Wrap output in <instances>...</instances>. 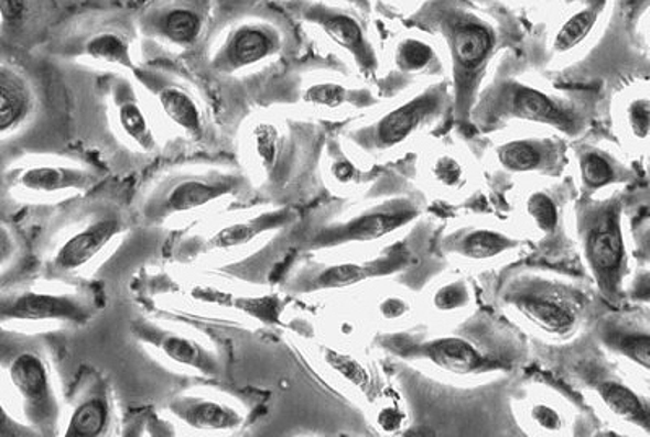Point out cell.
<instances>
[{
	"label": "cell",
	"instance_id": "7a4b0ae2",
	"mask_svg": "<svg viewBox=\"0 0 650 437\" xmlns=\"http://www.w3.org/2000/svg\"><path fill=\"white\" fill-rule=\"evenodd\" d=\"M282 34L262 20H242L228 30L212 56V66L220 74H236L259 66L279 53Z\"/></svg>",
	"mask_w": 650,
	"mask_h": 437
},
{
	"label": "cell",
	"instance_id": "484cf974",
	"mask_svg": "<svg viewBox=\"0 0 650 437\" xmlns=\"http://www.w3.org/2000/svg\"><path fill=\"white\" fill-rule=\"evenodd\" d=\"M251 143L254 155L258 156L263 168H272L277 159H279L280 135L277 129L273 125L266 124V122L256 125L254 131H252Z\"/></svg>",
	"mask_w": 650,
	"mask_h": 437
},
{
	"label": "cell",
	"instance_id": "5b68a950",
	"mask_svg": "<svg viewBox=\"0 0 650 437\" xmlns=\"http://www.w3.org/2000/svg\"><path fill=\"white\" fill-rule=\"evenodd\" d=\"M455 66L464 77L477 72L495 47V34L484 23L464 13H451L443 22Z\"/></svg>",
	"mask_w": 650,
	"mask_h": 437
},
{
	"label": "cell",
	"instance_id": "8fae6325",
	"mask_svg": "<svg viewBox=\"0 0 650 437\" xmlns=\"http://www.w3.org/2000/svg\"><path fill=\"white\" fill-rule=\"evenodd\" d=\"M80 54L98 63L133 68L132 36L118 26H101L82 41Z\"/></svg>",
	"mask_w": 650,
	"mask_h": 437
},
{
	"label": "cell",
	"instance_id": "4fadbf2b",
	"mask_svg": "<svg viewBox=\"0 0 650 437\" xmlns=\"http://www.w3.org/2000/svg\"><path fill=\"white\" fill-rule=\"evenodd\" d=\"M115 102L119 129L139 149L153 152L156 149L155 134H153L152 125H150L149 119H147L145 112L132 90L122 85L116 94Z\"/></svg>",
	"mask_w": 650,
	"mask_h": 437
},
{
	"label": "cell",
	"instance_id": "ab89813d",
	"mask_svg": "<svg viewBox=\"0 0 650 437\" xmlns=\"http://www.w3.org/2000/svg\"><path fill=\"white\" fill-rule=\"evenodd\" d=\"M461 298V292L455 286H449L437 296V306L443 307V309H451V307L457 306Z\"/></svg>",
	"mask_w": 650,
	"mask_h": 437
},
{
	"label": "cell",
	"instance_id": "44dd1931",
	"mask_svg": "<svg viewBox=\"0 0 650 437\" xmlns=\"http://www.w3.org/2000/svg\"><path fill=\"white\" fill-rule=\"evenodd\" d=\"M275 217H260L258 220L246 221V223H232L218 231L217 234L208 239V249H235L248 245L256 236L269 230L275 225Z\"/></svg>",
	"mask_w": 650,
	"mask_h": 437
},
{
	"label": "cell",
	"instance_id": "ffe728a7",
	"mask_svg": "<svg viewBox=\"0 0 650 437\" xmlns=\"http://www.w3.org/2000/svg\"><path fill=\"white\" fill-rule=\"evenodd\" d=\"M588 258L600 272H614L622 258V242L618 228L608 225L588 238Z\"/></svg>",
	"mask_w": 650,
	"mask_h": 437
},
{
	"label": "cell",
	"instance_id": "ac0fdd59",
	"mask_svg": "<svg viewBox=\"0 0 650 437\" xmlns=\"http://www.w3.org/2000/svg\"><path fill=\"white\" fill-rule=\"evenodd\" d=\"M109 423V405L102 397H90L75 406L68 419V437H97L105 433Z\"/></svg>",
	"mask_w": 650,
	"mask_h": 437
},
{
	"label": "cell",
	"instance_id": "83f0119b",
	"mask_svg": "<svg viewBox=\"0 0 650 437\" xmlns=\"http://www.w3.org/2000/svg\"><path fill=\"white\" fill-rule=\"evenodd\" d=\"M506 248H508V239L489 231L472 234L465 242V251L474 259L492 258Z\"/></svg>",
	"mask_w": 650,
	"mask_h": 437
},
{
	"label": "cell",
	"instance_id": "b9f144b4",
	"mask_svg": "<svg viewBox=\"0 0 650 437\" xmlns=\"http://www.w3.org/2000/svg\"><path fill=\"white\" fill-rule=\"evenodd\" d=\"M0 435H17L15 425H13L12 419L7 415L2 402H0Z\"/></svg>",
	"mask_w": 650,
	"mask_h": 437
},
{
	"label": "cell",
	"instance_id": "7bdbcfd3",
	"mask_svg": "<svg viewBox=\"0 0 650 437\" xmlns=\"http://www.w3.org/2000/svg\"><path fill=\"white\" fill-rule=\"evenodd\" d=\"M335 174H337L338 179L347 181L350 179L351 174H354V166L348 165V163H340L335 170Z\"/></svg>",
	"mask_w": 650,
	"mask_h": 437
},
{
	"label": "cell",
	"instance_id": "836d02e7",
	"mask_svg": "<svg viewBox=\"0 0 650 437\" xmlns=\"http://www.w3.org/2000/svg\"><path fill=\"white\" fill-rule=\"evenodd\" d=\"M530 214L535 218L537 223L543 228V230H552L557 220L556 207L552 200L542 194H537L530 199Z\"/></svg>",
	"mask_w": 650,
	"mask_h": 437
},
{
	"label": "cell",
	"instance_id": "d590c367",
	"mask_svg": "<svg viewBox=\"0 0 650 437\" xmlns=\"http://www.w3.org/2000/svg\"><path fill=\"white\" fill-rule=\"evenodd\" d=\"M622 350L642 367H649V337H629L622 341Z\"/></svg>",
	"mask_w": 650,
	"mask_h": 437
},
{
	"label": "cell",
	"instance_id": "8d00e7d4",
	"mask_svg": "<svg viewBox=\"0 0 650 437\" xmlns=\"http://www.w3.org/2000/svg\"><path fill=\"white\" fill-rule=\"evenodd\" d=\"M15 239L12 233L3 225H0V273L3 272V269L9 267L13 255H15Z\"/></svg>",
	"mask_w": 650,
	"mask_h": 437
},
{
	"label": "cell",
	"instance_id": "8992f818",
	"mask_svg": "<svg viewBox=\"0 0 650 437\" xmlns=\"http://www.w3.org/2000/svg\"><path fill=\"white\" fill-rule=\"evenodd\" d=\"M121 230V221L116 215L95 218L90 223L68 236L54 255V267L63 273L90 264Z\"/></svg>",
	"mask_w": 650,
	"mask_h": 437
},
{
	"label": "cell",
	"instance_id": "d6986e66",
	"mask_svg": "<svg viewBox=\"0 0 650 437\" xmlns=\"http://www.w3.org/2000/svg\"><path fill=\"white\" fill-rule=\"evenodd\" d=\"M431 358L446 370L461 372H470L480 367V357L477 351L461 338H446V340L436 341L430 348Z\"/></svg>",
	"mask_w": 650,
	"mask_h": 437
},
{
	"label": "cell",
	"instance_id": "f35d334b",
	"mask_svg": "<svg viewBox=\"0 0 650 437\" xmlns=\"http://www.w3.org/2000/svg\"><path fill=\"white\" fill-rule=\"evenodd\" d=\"M631 121L636 131L641 132V135L648 134L649 129V106L648 102L635 106L631 111Z\"/></svg>",
	"mask_w": 650,
	"mask_h": 437
},
{
	"label": "cell",
	"instance_id": "f1b7e54d",
	"mask_svg": "<svg viewBox=\"0 0 650 437\" xmlns=\"http://www.w3.org/2000/svg\"><path fill=\"white\" fill-rule=\"evenodd\" d=\"M30 15V0H0V25L15 32Z\"/></svg>",
	"mask_w": 650,
	"mask_h": 437
},
{
	"label": "cell",
	"instance_id": "7402d4cb",
	"mask_svg": "<svg viewBox=\"0 0 650 437\" xmlns=\"http://www.w3.org/2000/svg\"><path fill=\"white\" fill-rule=\"evenodd\" d=\"M598 12H600V7L592 6L581 10L576 15L571 17L564 23L563 29L557 32L556 40H554V47L561 51V53H564V51L571 50V47L579 44L591 33V30L594 29L595 22L598 19Z\"/></svg>",
	"mask_w": 650,
	"mask_h": 437
},
{
	"label": "cell",
	"instance_id": "d4e9b609",
	"mask_svg": "<svg viewBox=\"0 0 650 437\" xmlns=\"http://www.w3.org/2000/svg\"><path fill=\"white\" fill-rule=\"evenodd\" d=\"M522 307L533 319L539 320V323H542L549 329H566V327L573 324V316L566 309L554 303L542 302V299H526L522 303Z\"/></svg>",
	"mask_w": 650,
	"mask_h": 437
},
{
	"label": "cell",
	"instance_id": "4316f807",
	"mask_svg": "<svg viewBox=\"0 0 650 437\" xmlns=\"http://www.w3.org/2000/svg\"><path fill=\"white\" fill-rule=\"evenodd\" d=\"M402 223V218L390 217V215H372L365 220L357 221L354 227L348 228L345 234L348 238L368 239L376 238L392 231Z\"/></svg>",
	"mask_w": 650,
	"mask_h": 437
},
{
	"label": "cell",
	"instance_id": "74e56055",
	"mask_svg": "<svg viewBox=\"0 0 650 437\" xmlns=\"http://www.w3.org/2000/svg\"><path fill=\"white\" fill-rule=\"evenodd\" d=\"M259 2L260 0H218V9H220L221 15L235 19Z\"/></svg>",
	"mask_w": 650,
	"mask_h": 437
},
{
	"label": "cell",
	"instance_id": "e0dca14e",
	"mask_svg": "<svg viewBox=\"0 0 650 437\" xmlns=\"http://www.w3.org/2000/svg\"><path fill=\"white\" fill-rule=\"evenodd\" d=\"M159 348L164 357L170 358L173 363L183 367L195 368V370L212 374L217 370V363L208 351H205L197 341L191 340L177 334H162L159 337Z\"/></svg>",
	"mask_w": 650,
	"mask_h": 437
},
{
	"label": "cell",
	"instance_id": "60d3db41",
	"mask_svg": "<svg viewBox=\"0 0 650 437\" xmlns=\"http://www.w3.org/2000/svg\"><path fill=\"white\" fill-rule=\"evenodd\" d=\"M537 418H539L540 423H542L543 426H546V428L553 429L557 426V416L554 415L552 409L545 408V406L539 408V412H537Z\"/></svg>",
	"mask_w": 650,
	"mask_h": 437
},
{
	"label": "cell",
	"instance_id": "d6a6232c",
	"mask_svg": "<svg viewBox=\"0 0 650 437\" xmlns=\"http://www.w3.org/2000/svg\"><path fill=\"white\" fill-rule=\"evenodd\" d=\"M304 100L313 102V105L327 106V108H335L340 106L345 100V90L335 84H319L311 87L306 91Z\"/></svg>",
	"mask_w": 650,
	"mask_h": 437
},
{
	"label": "cell",
	"instance_id": "5bb4252c",
	"mask_svg": "<svg viewBox=\"0 0 650 437\" xmlns=\"http://www.w3.org/2000/svg\"><path fill=\"white\" fill-rule=\"evenodd\" d=\"M181 418L195 429L227 431L241 425V415L231 406L215 401H191L180 405Z\"/></svg>",
	"mask_w": 650,
	"mask_h": 437
},
{
	"label": "cell",
	"instance_id": "9c48e42d",
	"mask_svg": "<svg viewBox=\"0 0 650 437\" xmlns=\"http://www.w3.org/2000/svg\"><path fill=\"white\" fill-rule=\"evenodd\" d=\"M236 184L238 181L229 176L184 177L170 187L164 197L163 208L174 214L195 210L228 196L235 190Z\"/></svg>",
	"mask_w": 650,
	"mask_h": 437
},
{
	"label": "cell",
	"instance_id": "ba28073f",
	"mask_svg": "<svg viewBox=\"0 0 650 437\" xmlns=\"http://www.w3.org/2000/svg\"><path fill=\"white\" fill-rule=\"evenodd\" d=\"M34 108L32 87L17 68L0 64V139L23 128Z\"/></svg>",
	"mask_w": 650,
	"mask_h": 437
},
{
	"label": "cell",
	"instance_id": "1f68e13d",
	"mask_svg": "<svg viewBox=\"0 0 650 437\" xmlns=\"http://www.w3.org/2000/svg\"><path fill=\"white\" fill-rule=\"evenodd\" d=\"M584 181L591 186H604L614 177L610 163L600 155H587L583 160Z\"/></svg>",
	"mask_w": 650,
	"mask_h": 437
},
{
	"label": "cell",
	"instance_id": "603a6c76",
	"mask_svg": "<svg viewBox=\"0 0 650 437\" xmlns=\"http://www.w3.org/2000/svg\"><path fill=\"white\" fill-rule=\"evenodd\" d=\"M602 397L615 413L625 416V418L636 419V422H639V419L646 422L648 419V413H646L644 406L639 402V398L622 385L605 384L602 387Z\"/></svg>",
	"mask_w": 650,
	"mask_h": 437
},
{
	"label": "cell",
	"instance_id": "3957f363",
	"mask_svg": "<svg viewBox=\"0 0 650 437\" xmlns=\"http://www.w3.org/2000/svg\"><path fill=\"white\" fill-rule=\"evenodd\" d=\"M207 26V9L195 0H173L150 10L142 20L143 32L180 50H193Z\"/></svg>",
	"mask_w": 650,
	"mask_h": 437
},
{
	"label": "cell",
	"instance_id": "2e32d148",
	"mask_svg": "<svg viewBox=\"0 0 650 437\" xmlns=\"http://www.w3.org/2000/svg\"><path fill=\"white\" fill-rule=\"evenodd\" d=\"M433 106L434 101L431 98L422 97L390 112L388 118L382 119L379 124V140L384 145H396V143L402 142L420 124L424 116L433 109Z\"/></svg>",
	"mask_w": 650,
	"mask_h": 437
},
{
	"label": "cell",
	"instance_id": "cb8c5ba5",
	"mask_svg": "<svg viewBox=\"0 0 650 437\" xmlns=\"http://www.w3.org/2000/svg\"><path fill=\"white\" fill-rule=\"evenodd\" d=\"M502 166L512 171L537 168L542 162V153L529 142H511L501 146L498 152Z\"/></svg>",
	"mask_w": 650,
	"mask_h": 437
},
{
	"label": "cell",
	"instance_id": "e575fe53",
	"mask_svg": "<svg viewBox=\"0 0 650 437\" xmlns=\"http://www.w3.org/2000/svg\"><path fill=\"white\" fill-rule=\"evenodd\" d=\"M328 363H331L332 367L335 368V370L342 372V374H344L345 378L351 379V381L357 382V384H359V382L365 381L366 379L365 371L361 370V367H359L358 363H355V361L350 360V358L348 357H342V354L331 353L328 354Z\"/></svg>",
	"mask_w": 650,
	"mask_h": 437
},
{
	"label": "cell",
	"instance_id": "7c38bea8",
	"mask_svg": "<svg viewBox=\"0 0 650 437\" xmlns=\"http://www.w3.org/2000/svg\"><path fill=\"white\" fill-rule=\"evenodd\" d=\"M303 17L306 22L314 23L324 30L331 40L340 46L347 47L348 51L357 57H366L365 40H362L361 29L351 17L345 13L335 12L324 6H307L303 10Z\"/></svg>",
	"mask_w": 650,
	"mask_h": 437
},
{
	"label": "cell",
	"instance_id": "f546056e",
	"mask_svg": "<svg viewBox=\"0 0 650 437\" xmlns=\"http://www.w3.org/2000/svg\"><path fill=\"white\" fill-rule=\"evenodd\" d=\"M431 61V50L422 41L409 40L399 51L400 67L405 70H419Z\"/></svg>",
	"mask_w": 650,
	"mask_h": 437
},
{
	"label": "cell",
	"instance_id": "30bf717a",
	"mask_svg": "<svg viewBox=\"0 0 650 437\" xmlns=\"http://www.w3.org/2000/svg\"><path fill=\"white\" fill-rule=\"evenodd\" d=\"M90 171L74 168V166L32 165L20 171L17 183L20 187L34 194H57L67 189H84L94 183Z\"/></svg>",
	"mask_w": 650,
	"mask_h": 437
},
{
	"label": "cell",
	"instance_id": "4dcf8cb0",
	"mask_svg": "<svg viewBox=\"0 0 650 437\" xmlns=\"http://www.w3.org/2000/svg\"><path fill=\"white\" fill-rule=\"evenodd\" d=\"M368 270L355 264L338 265V267L328 269L319 276L321 286H348L365 278Z\"/></svg>",
	"mask_w": 650,
	"mask_h": 437
},
{
	"label": "cell",
	"instance_id": "6da1fadb",
	"mask_svg": "<svg viewBox=\"0 0 650 437\" xmlns=\"http://www.w3.org/2000/svg\"><path fill=\"white\" fill-rule=\"evenodd\" d=\"M0 360L10 387L34 428H54L57 404L46 363L32 348L0 347Z\"/></svg>",
	"mask_w": 650,
	"mask_h": 437
},
{
	"label": "cell",
	"instance_id": "9a60e30c",
	"mask_svg": "<svg viewBox=\"0 0 650 437\" xmlns=\"http://www.w3.org/2000/svg\"><path fill=\"white\" fill-rule=\"evenodd\" d=\"M511 108L518 118L532 119V121L549 122L557 128L570 129V116L550 100L546 95L532 88L518 87L512 91Z\"/></svg>",
	"mask_w": 650,
	"mask_h": 437
},
{
	"label": "cell",
	"instance_id": "52a82bcc",
	"mask_svg": "<svg viewBox=\"0 0 650 437\" xmlns=\"http://www.w3.org/2000/svg\"><path fill=\"white\" fill-rule=\"evenodd\" d=\"M142 80L152 85L153 95L162 108L163 114L191 140H201L204 136V114L201 106L194 100L193 95L186 88L180 87L173 81L153 74H139Z\"/></svg>",
	"mask_w": 650,
	"mask_h": 437
},
{
	"label": "cell",
	"instance_id": "277c9868",
	"mask_svg": "<svg viewBox=\"0 0 650 437\" xmlns=\"http://www.w3.org/2000/svg\"><path fill=\"white\" fill-rule=\"evenodd\" d=\"M80 298L75 296L47 295L40 292H20L0 296V323H43V320H72L82 323L87 319Z\"/></svg>",
	"mask_w": 650,
	"mask_h": 437
}]
</instances>
